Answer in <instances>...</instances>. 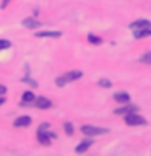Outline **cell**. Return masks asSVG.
I'll list each match as a JSON object with an SVG mask.
<instances>
[{
    "instance_id": "1",
    "label": "cell",
    "mask_w": 151,
    "mask_h": 156,
    "mask_svg": "<svg viewBox=\"0 0 151 156\" xmlns=\"http://www.w3.org/2000/svg\"><path fill=\"white\" fill-rule=\"evenodd\" d=\"M124 120H125L127 125H132V127H135V125H146V124H148L145 117H141L138 112H128V114H125Z\"/></svg>"
},
{
    "instance_id": "2",
    "label": "cell",
    "mask_w": 151,
    "mask_h": 156,
    "mask_svg": "<svg viewBox=\"0 0 151 156\" xmlns=\"http://www.w3.org/2000/svg\"><path fill=\"white\" fill-rule=\"evenodd\" d=\"M81 133L88 135V136H97V135H106L107 129H102V127H94V125H81Z\"/></svg>"
},
{
    "instance_id": "3",
    "label": "cell",
    "mask_w": 151,
    "mask_h": 156,
    "mask_svg": "<svg viewBox=\"0 0 151 156\" xmlns=\"http://www.w3.org/2000/svg\"><path fill=\"white\" fill-rule=\"evenodd\" d=\"M128 112H138V106L130 104V102H125L124 106L117 107V109L114 111V114H117V115H125V114H128Z\"/></svg>"
},
{
    "instance_id": "4",
    "label": "cell",
    "mask_w": 151,
    "mask_h": 156,
    "mask_svg": "<svg viewBox=\"0 0 151 156\" xmlns=\"http://www.w3.org/2000/svg\"><path fill=\"white\" fill-rule=\"evenodd\" d=\"M34 106L37 107V109H49V107H52V101L47 99V98L44 96H39V98H34Z\"/></svg>"
},
{
    "instance_id": "5",
    "label": "cell",
    "mask_w": 151,
    "mask_h": 156,
    "mask_svg": "<svg viewBox=\"0 0 151 156\" xmlns=\"http://www.w3.org/2000/svg\"><path fill=\"white\" fill-rule=\"evenodd\" d=\"M151 26V21H149V20H135V21L133 23H130V29H132V31H135V29H145V28H149Z\"/></svg>"
},
{
    "instance_id": "6",
    "label": "cell",
    "mask_w": 151,
    "mask_h": 156,
    "mask_svg": "<svg viewBox=\"0 0 151 156\" xmlns=\"http://www.w3.org/2000/svg\"><path fill=\"white\" fill-rule=\"evenodd\" d=\"M37 141L42 145H51V133L49 130H37Z\"/></svg>"
},
{
    "instance_id": "7",
    "label": "cell",
    "mask_w": 151,
    "mask_h": 156,
    "mask_svg": "<svg viewBox=\"0 0 151 156\" xmlns=\"http://www.w3.org/2000/svg\"><path fill=\"white\" fill-rule=\"evenodd\" d=\"M81 76H83V72H80V70H72V72H68V73H65V75H63V80L68 83V81L80 80Z\"/></svg>"
},
{
    "instance_id": "8",
    "label": "cell",
    "mask_w": 151,
    "mask_h": 156,
    "mask_svg": "<svg viewBox=\"0 0 151 156\" xmlns=\"http://www.w3.org/2000/svg\"><path fill=\"white\" fill-rule=\"evenodd\" d=\"M31 117L29 115H21V117H18V119H15L13 122V125L15 127H28V125H31Z\"/></svg>"
},
{
    "instance_id": "9",
    "label": "cell",
    "mask_w": 151,
    "mask_h": 156,
    "mask_svg": "<svg viewBox=\"0 0 151 156\" xmlns=\"http://www.w3.org/2000/svg\"><path fill=\"white\" fill-rule=\"evenodd\" d=\"M23 26L28 28V29H36L39 26H42V23H39L37 20H34V18H24L23 20Z\"/></svg>"
},
{
    "instance_id": "10",
    "label": "cell",
    "mask_w": 151,
    "mask_h": 156,
    "mask_svg": "<svg viewBox=\"0 0 151 156\" xmlns=\"http://www.w3.org/2000/svg\"><path fill=\"white\" fill-rule=\"evenodd\" d=\"M91 145H93V140H91V138H85V140L80 141V145L75 148V151H76V153H85V151L90 148Z\"/></svg>"
},
{
    "instance_id": "11",
    "label": "cell",
    "mask_w": 151,
    "mask_h": 156,
    "mask_svg": "<svg viewBox=\"0 0 151 156\" xmlns=\"http://www.w3.org/2000/svg\"><path fill=\"white\" fill-rule=\"evenodd\" d=\"M114 99L119 102V104H125V102H130V94L125 91H120V93H115L114 94Z\"/></svg>"
},
{
    "instance_id": "12",
    "label": "cell",
    "mask_w": 151,
    "mask_h": 156,
    "mask_svg": "<svg viewBox=\"0 0 151 156\" xmlns=\"http://www.w3.org/2000/svg\"><path fill=\"white\" fill-rule=\"evenodd\" d=\"M148 36H151V26L145 28V29H135L133 31V37L135 39H143V37H148Z\"/></svg>"
},
{
    "instance_id": "13",
    "label": "cell",
    "mask_w": 151,
    "mask_h": 156,
    "mask_svg": "<svg viewBox=\"0 0 151 156\" xmlns=\"http://www.w3.org/2000/svg\"><path fill=\"white\" fill-rule=\"evenodd\" d=\"M62 33L60 31H39L36 33V37H60Z\"/></svg>"
},
{
    "instance_id": "14",
    "label": "cell",
    "mask_w": 151,
    "mask_h": 156,
    "mask_svg": "<svg viewBox=\"0 0 151 156\" xmlns=\"http://www.w3.org/2000/svg\"><path fill=\"white\" fill-rule=\"evenodd\" d=\"M33 101H34L33 91H24L23 93V98H21V106H29Z\"/></svg>"
},
{
    "instance_id": "15",
    "label": "cell",
    "mask_w": 151,
    "mask_h": 156,
    "mask_svg": "<svg viewBox=\"0 0 151 156\" xmlns=\"http://www.w3.org/2000/svg\"><path fill=\"white\" fill-rule=\"evenodd\" d=\"M88 42L94 44V46H99V44H102V39L99 36H96V34H88Z\"/></svg>"
},
{
    "instance_id": "16",
    "label": "cell",
    "mask_w": 151,
    "mask_h": 156,
    "mask_svg": "<svg viewBox=\"0 0 151 156\" xmlns=\"http://www.w3.org/2000/svg\"><path fill=\"white\" fill-rule=\"evenodd\" d=\"M140 62H141V63H151V51L146 52V54H143V55L140 57Z\"/></svg>"
},
{
    "instance_id": "17",
    "label": "cell",
    "mask_w": 151,
    "mask_h": 156,
    "mask_svg": "<svg viewBox=\"0 0 151 156\" xmlns=\"http://www.w3.org/2000/svg\"><path fill=\"white\" fill-rule=\"evenodd\" d=\"M63 129H65L67 135H73V125L70 124V122H65V124H63Z\"/></svg>"
},
{
    "instance_id": "18",
    "label": "cell",
    "mask_w": 151,
    "mask_h": 156,
    "mask_svg": "<svg viewBox=\"0 0 151 156\" xmlns=\"http://www.w3.org/2000/svg\"><path fill=\"white\" fill-rule=\"evenodd\" d=\"M97 85L102 86V88H111V86H112V83H111L109 80H106V78H102V80L97 81Z\"/></svg>"
},
{
    "instance_id": "19",
    "label": "cell",
    "mask_w": 151,
    "mask_h": 156,
    "mask_svg": "<svg viewBox=\"0 0 151 156\" xmlns=\"http://www.w3.org/2000/svg\"><path fill=\"white\" fill-rule=\"evenodd\" d=\"M12 44H10V41H7V39H0V51H3V49H8Z\"/></svg>"
},
{
    "instance_id": "20",
    "label": "cell",
    "mask_w": 151,
    "mask_h": 156,
    "mask_svg": "<svg viewBox=\"0 0 151 156\" xmlns=\"http://www.w3.org/2000/svg\"><path fill=\"white\" fill-rule=\"evenodd\" d=\"M23 81H24V83H28V85H31L33 88H37V83L34 81V80H31L29 76H24V78H23Z\"/></svg>"
},
{
    "instance_id": "21",
    "label": "cell",
    "mask_w": 151,
    "mask_h": 156,
    "mask_svg": "<svg viewBox=\"0 0 151 156\" xmlns=\"http://www.w3.org/2000/svg\"><path fill=\"white\" fill-rule=\"evenodd\" d=\"M65 80H63V76H58V78H55V85L57 86H63V85H65Z\"/></svg>"
},
{
    "instance_id": "22",
    "label": "cell",
    "mask_w": 151,
    "mask_h": 156,
    "mask_svg": "<svg viewBox=\"0 0 151 156\" xmlns=\"http://www.w3.org/2000/svg\"><path fill=\"white\" fill-rule=\"evenodd\" d=\"M47 129H49V124H41L37 130H47Z\"/></svg>"
},
{
    "instance_id": "23",
    "label": "cell",
    "mask_w": 151,
    "mask_h": 156,
    "mask_svg": "<svg viewBox=\"0 0 151 156\" xmlns=\"http://www.w3.org/2000/svg\"><path fill=\"white\" fill-rule=\"evenodd\" d=\"M5 93H7V88H5L3 85H0V96H3Z\"/></svg>"
},
{
    "instance_id": "24",
    "label": "cell",
    "mask_w": 151,
    "mask_h": 156,
    "mask_svg": "<svg viewBox=\"0 0 151 156\" xmlns=\"http://www.w3.org/2000/svg\"><path fill=\"white\" fill-rule=\"evenodd\" d=\"M3 102H5V99H3V98H2V96H0V106H2V104H3Z\"/></svg>"
},
{
    "instance_id": "25",
    "label": "cell",
    "mask_w": 151,
    "mask_h": 156,
    "mask_svg": "<svg viewBox=\"0 0 151 156\" xmlns=\"http://www.w3.org/2000/svg\"><path fill=\"white\" fill-rule=\"evenodd\" d=\"M8 3V0H3V7H5V5H7Z\"/></svg>"
}]
</instances>
